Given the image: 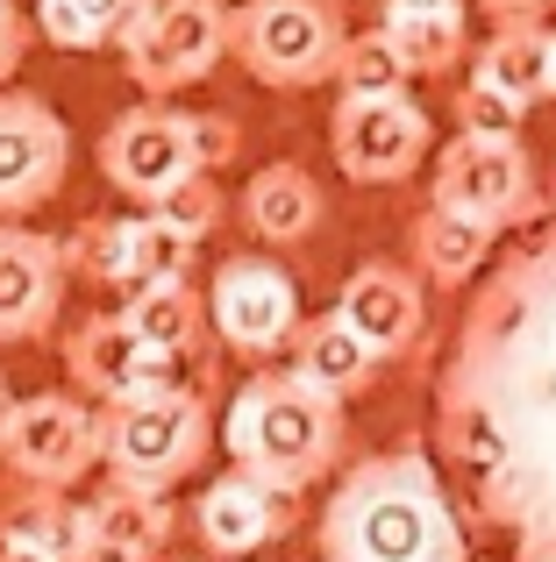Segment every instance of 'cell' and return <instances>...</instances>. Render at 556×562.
Masks as SVG:
<instances>
[{
    "instance_id": "cell-1",
    "label": "cell",
    "mask_w": 556,
    "mask_h": 562,
    "mask_svg": "<svg viewBox=\"0 0 556 562\" xmlns=\"http://www.w3.org/2000/svg\"><path fill=\"white\" fill-rule=\"evenodd\" d=\"M435 441L478 520L521 562H556V221L464 306L435 378Z\"/></svg>"
},
{
    "instance_id": "cell-2",
    "label": "cell",
    "mask_w": 556,
    "mask_h": 562,
    "mask_svg": "<svg viewBox=\"0 0 556 562\" xmlns=\"http://www.w3.org/2000/svg\"><path fill=\"white\" fill-rule=\"evenodd\" d=\"M321 562H471L443 470L421 449L364 456L321 513Z\"/></svg>"
},
{
    "instance_id": "cell-3",
    "label": "cell",
    "mask_w": 556,
    "mask_h": 562,
    "mask_svg": "<svg viewBox=\"0 0 556 562\" xmlns=\"http://www.w3.org/2000/svg\"><path fill=\"white\" fill-rule=\"evenodd\" d=\"M222 441H229V463L257 470L286 492H307L343 456V398L314 392L300 371H257L229 398Z\"/></svg>"
},
{
    "instance_id": "cell-4",
    "label": "cell",
    "mask_w": 556,
    "mask_h": 562,
    "mask_svg": "<svg viewBox=\"0 0 556 562\" xmlns=\"http://www.w3.org/2000/svg\"><path fill=\"white\" fill-rule=\"evenodd\" d=\"M214 449V406L208 392H171V398H108L100 406V463L108 477L171 492L186 484Z\"/></svg>"
},
{
    "instance_id": "cell-5",
    "label": "cell",
    "mask_w": 556,
    "mask_h": 562,
    "mask_svg": "<svg viewBox=\"0 0 556 562\" xmlns=\"http://www.w3.org/2000/svg\"><path fill=\"white\" fill-rule=\"evenodd\" d=\"M343 14L335 0H243L229 8V57L271 93H307L335 79L343 57Z\"/></svg>"
},
{
    "instance_id": "cell-6",
    "label": "cell",
    "mask_w": 556,
    "mask_h": 562,
    "mask_svg": "<svg viewBox=\"0 0 556 562\" xmlns=\"http://www.w3.org/2000/svg\"><path fill=\"white\" fill-rule=\"evenodd\" d=\"M229 57V8L222 0H143L122 36V65L143 93L171 100L200 86Z\"/></svg>"
},
{
    "instance_id": "cell-7",
    "label": "cell",
    "mask_w": 556,
    "mask_h": 562,
    "mask_svg": "<svg viewBox=\"0 0 556 562\" xmlns=\"http://www.w3.org/2000/svg\"><path fill=\"white\" fill-rule=\"evenodd\" d=\"M329 150L349 186H400L435 150V122L421 114V100H407V86H392V93H343L329 114Z\"/></svg>"
},
{
    "instance_id": "cell-8",
    "label": "cell",
    "mask_w": 556,
    "mask_h": 562,
    "mask_svg": "<svg viewBox=\"0 0 556 562\" xmlns=\"http://www.w3.org/2000/svg\"><path fill=\"white\" fill-rule=\"evenodd\" d=\"M208 321H214V342L229 349V357H251L265 363L278 349H292V335H300V285L286 278V263L271 257H229L214 263L208 278Z\"/></svg>"
},
{
    "instance_id": "cell-9",
    "label": "cell",
    "mask_w": 556,
    "mask_h": 562,
    "mask_svg": "<svg viewBox=\"0 0 556 562\" xmlns=\"http://www.w3.org/2000/svg\"><path fill=\"white\" fill-rule=\"evenodd\" d=\"M200 165H208L200 122L179 114V108H129V114H114V128L100 136V179L136 206H157L179 179H193Z\"/></svg>"
},
{
    "instance_id": "cell-10",
    "label": "cell",
    "mask_w": 556,
    "mask_h": 562,
    "mask_svg": "<svg viewBox=\"0 0 556 562\" xmlns=\"http://www.w3.org/2000/svg\"><path fill=\"white\" fill-rule=\"evenodd\" d=\"M435 200L464 206V214H486L500 228H529L543 214V186H535L521 136H464V128L435 157Z\"/></svg>"
},
{
    "instance_id": "cell-11",
    "label": "cell",
    "mask_w": 556,
    "mask_h": 562,
    "mask_svg": "<svg viewBox=\"0 0 556 562\" xmlns=\"http://www.w3.org/2000/svg\"><path fill=\"white\" fill-rule=\"evenodd\" d=\"M0 463L22 484L71 492V484L100 463V413H86L79 398H65V392L14 398L8 427H0Z\"/></svg>"
},
{
    "instance_id": "cell-12",
    "label": "cell",
    "mask_w": 556,
    "mask_h": 562,
    "mask_svg": "<svg viewBox=\"0 0 556 562\" xmlns=\"http://www.w3.org/2000/svg\"><path fill=\"white\" fill-rule=\"evenodd\" d=\"M65 171H71V128L57 122V108L0 86V221L57 200Z\"/></svg>"
},
{
    "instance_id": "cell-13",
    "label": "cell",
    "mask_w": 556,
    "mask_h": 562,
    "mask_svg": "<svg viewBox=\"0 0 556 562\" xmlns=\"http://www.w3.org/2000/svg\"><path fill=\"white\" fill-rule=\"evenodd\" d=\"M193 249L200 243H186L179 228H165V221L143 206L136 221H86L65 243V263L86 271V278H100V285H114V292H143V285H157V278H186Z\"/></svg>"
},
{
    "instance_id": "cell-14",
    "label": "cell",
    "mask_w": 556,
    "mask_h": 562,
    "mask_svg": "<svg viewBox=\"0 0 556 562\" xmlns=\"http://www.w3.org/2000/svg\"><path fill=\"white\" fill-rule=\"evenodd\" d=\"M292 498H300V492H286V484H271V477H257V470L236 463L229 477H214L208 492L193 498L200 549H208V555H229V562L271 549L278 535H292V513H300Z\"/></svg>"
},
{
    "instance_id": "cell-15",
    "label": "cell",
    "mask_w": 556,
    "mask_h": 562,
    "mask_svg": "<svg viewBox=\"0 0 556 562\" xmlns=\"http://www.w3.org/2000/svg\"><path fill=\"white\" fill-rule=\"evenodd\" d=\"M65 243L0 221V342H36L65 306Z\"/></svg>"
},
{
    "instance_id": "cell-16",
    "label": "cell",
    "mask_w": 556,
    "mask_h": 562,
    "mask_svg": "<svg viewBox=\"0 0 556 562\" xmlns=\"http://www.w3.org/2000/svg\"><path fill=\"white\" fill-rule=\"evenodd\" d=\"M335 306H343V321L378 349V357H407V349L421 342V328H429V300H421L414 271H400V263H386V257L364 263Z\"/></svg>"
},
{
    "instance_id": "cell-17",
    "label": "cell",
    "mask_w": 556,
    "mask_h": 562,
    "mask_svg": "<svg viewBox=\"0 0 556 562\" xmlns=\"http://www.w3.org/2000/svg\"><path fill=\"white\" fill-rule=\"evenodd\" d=\"M378 29L400 43L414 79H443L471 57V0H378Z\"/></svg>"
},
{
    "instance_id": "cell-18",
    "label": "cell",
    "mask_w": 556,
    "mask_h": 562,
    "mask_svg": "<svg viewBox=\"0 0 556 562\" xmlns=\"http://www.w3.org/2000/svg\"><path fill=\"white\" fill-rule=\"evenodd\" d=\"M471 79L492 86V93L521 100V108H535V100L556 93V29H543V14H529V22H492V36L478 43L471 57Z\"/></svg>"
},
{
    "instance_id": "cell-19",
    "label": "cell",
    "mask_w": 556,
    "mask_h": 562,
    "mask_svg": "<svg viewBox=\"0 0 556 562\" xmlns=\"http://www.w3.org/2000/svg\"><path fill=\"white\" fill-rule=\"evenodd\" d=\"M492 243H500V221L464 214V206H449V200H429L414 214V271H429L435 285H449V292L486 271Z\"/></svg>"
},
{
    "instance_id": "cell-20",
    "label": "cell",
    "mask_w": 556,
    "mask_h": 562,
    "mask_svg": "<svg viewBox=\"0 0 556 562\" xmlns=\"http://www.w3.org/2000/svg\"><path fill=\"white\" fill-rule=\"evenodd\" d=\"M378 363H386V357H378V349L343 321V306L300 321V335H292V371L314 384V392H329V398H357L364 384H371Z\"/></svg>"
},
{
    "instance_id": "cell-21",
    "label": "cell",
    "mask_w": 556,
    "mask_h": 562,
    "mask_svg": "<svg viewBox=\"0 0 556 562\" xmlns=\"http://www.w3.org/2000/svg\"><path fill=\"white\" fill-rule=\"evenodd\" d=\"M329 214V192L314 186V171L300 165H265L243 186V221H251L265 243H307Z\"/></svg>"
},
{
    "instance_id": "cell-22",
    "label": "cell",
    "mask_w": 556,
    "mask_h": 562,
    "mask_svg": "<svg viewBox=\"0 0 556 562\" xmlns=\"http://www.w3.org/2000/svg\"><path fill=\"white\" fill-rule=\"evenodd\" d=\"M86 541H114V549H136V555L165 562V541H171L165 492H143V484L108 477V492L86 506ZM86 541H79V549H86Z\"/></svg>"
},
{
    "instance_id": "cell-23",
    "label": "cell",
    "mask_w": 556,
    "mask_h": 562,
    "mask_svg": "<svg viewBox=\"0 0 556 562\" xmlns=\"http://www.w3.org/2000/svg\"><path fill=\"white\" fill-rule=\"evenodd\" d=\"M122 321L136 328V342H157V349H193L200 335L214 328L208 321V292H200L193 278H157V285L129 292Z\"/></svg>"
},
{
    "instance_id": "cell-24",
    "label": "cell",
    "mask_w": 556,
    "mask_h": 562,
    "mask_svg": "<svg viewBox=\"0 0 556 562\" xmlns=\"http://www.w3.org/2000/svg\"><path fill=\"white\" fill-rule=\"evenodd\" d=\"M136 349L143 342H136V328H129L122 314H86L79 328H65V371H71V384H86V392L122 398Z\"/></svg>"
},
{
    "instance_id": "cell-25",
    "label": "cell",
    "mask_w": 556,
    "mask_h": 562,
    "mask_svg": "<svg viewBox=\"0 0 556 562\" xmlns=\"http://www.w3.org/2000/svg\"><path fill=\"white\" fill-rule=\"evenodd\" d=\"M143 0H36V29L57 50H114Z\"/></svg>"
},
{
    "instance_id": "cell-26",
    "label": "cell",
    "mask_w": 556,
    "mask_h": 562,
    "mask_svg": "<svg viewBox=\"0 0 556 562\" xmlns=\"http://www.w3.org/2000/svg\"><path fill=\"white\" fill-rule=\"evenodd\" d=\"M214 384V363H208V349H157V342H143L136 349V363H129V384H122V398H171V392H208Z\"/></svg>"
},
{
    "instance_id": "cell-27",
    "label": "cell",
    "mask_w": 556,
    "mask_h": 562,
    "mask_svg": "<svg viewBox=\"0 0 556 562\" xmlns=\"http://www.w3.org/2000/svg\"><path fill=\"white\" fill-rule=\"evenodd\" d=\"M414 71H407L400 43L386 36V29H357V36H343V57H335V86L343 93H392V86H407Z\"/></svg>"
},
{
    "instance_id": "cell-28",
    "label": "cell",
    "mask_w": 556,
    "mask_h": 562,
    "mask_svg": "<svg viewBox=\"0 0 556 562\" xmlns=\"http://www.w3.org/2000/svg\"><path fill=\"white\" fill-rule=\"evenodd\" d=\"M157 221H165V228H179L186 243H208L214 235V221H222V186H214V165H200L193 179H179L165 192V200L151 206Z\"/></svg>"
},
{
    "instance_id": "cell-29",
    "label": "cell",
    "mask_w": 556,
    "mask_h": 562,
    "mask_svg": "<svg viewBox=\"0 0 556 562\" xmlns=\"http://www.w3.org/2000/svg\"><path fill=\"white\" fill-rule=\"evenodd\" d=\"M521 100H507V93H492V86H464L457 93V128L464 136H521Z\"/></svg>"
},
{
    "instance_id": "cell-30",
    "label": "cell",
    "mask_w": 556,
    "mask_h": 562,
    "mask_svg": "<svg viewBox=\"0 0 556 562\" xmlns=\"http://www.w3.org/2000/svg\"><path fill=\"white\" fill-rule=\"evenodd\" d=\"M22 57H29V14L22 0H0V86L22 71Z\"/></svg>"
},
{
    "instance_id": "cell-31",
    "label": "cell",
    "mask_w": 556,
    "mask_h": 562,
    "mask_svg": "<svg viewBox=\"0 0 556 562\" xmlns=\"http://www.w3.org/2000/svg\"><path fill=\"white\" fill-rule=\"evenodd\" d=\"M193 122H200V150H208V165L236 157V122H222V114H193Z\"/></svg>"
},
{
    "instance_id": "cell-32",
    "label": "cell",
    "mask_w": 556,
    "mask_h": 562,
    "mask_svg": "<svg viewBox=\"0 0 556 562\" xmlns=\"http://www.w3.org/2000/svg\"><path fill=\"white\" fill-rule=\"evenodd\" d=\"M478 8H486L492 22H529V14H549L556 0H478Z\"/></svg>"
},
{
    "instance_id": "cell-33",
    "label": "cell",
    "mask_w": 556,
    "mask_h": 562,
    "mask_svg": "<svg viewBox=\"0 0 556 562\" xmlns=\"http://www.w3.org/2000/svg\"><path fill=\"white\" fill-rule=\"evenodd\" d=\"M8 406H14V398H8V384H0V427H8Z\"/></svg>"
},
{
    "instance_id": "cell-34",
    "label": "cell",
    "mask_w": 556,
    "mask_h": 562,
    "mask_svg": "<svg viewBox=\"0 0 556 562\" xmlns=\"http://www.w3.org/2000/svg\"><path fill=\"white\" fill-rule=\"evenodd\" d=\"M179 562H229V555H179Z\"/></svg>"
},
{
    "instance_id": "cell-35",
    "label": "cell",
    "mask_w": 556,
    "mask_h": 562,
    "mask_svg": "<svg viewBox=\"0 0 556 562\" xmlns=\"http://www.w3.org/2000/svg\"><path fill=\"white\" fill-rule=\"evenodd\" d=\"M549 206H556V179H549Z\"/></svg>"
},
{
    "instance_id": "cell-36",
    "label": "cell",
    "mask_w": 556,
    "mask_h": 562,
    "mask_svg": "<svg viewBox=\"0 0 556 562\" xmlns=\"http://www.w3.org/2000/svg\"><path fill=\"white\" fill-rule=\"evenodd\" d=\"M549 100H556V93H549Z\"/></svg>"
}]
</instances>
